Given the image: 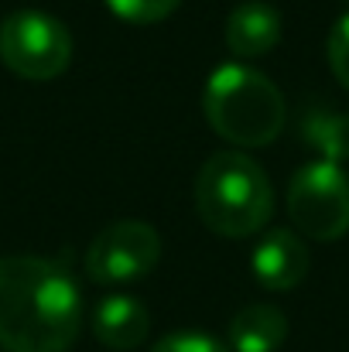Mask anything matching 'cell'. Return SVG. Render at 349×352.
<instances>
[{
    "instance_id": "cell-8",
    "label": "cell",
    "mask_w": 349,
    "mask_h": 352,
    "mask_svg": "<svg viewBox=\"0 0 349 352\" xmlns=\"http://www.w3.org/2000/svg\"><path fill=\"white\" fill-rule=\"evenodd\" d=\"M281 41V14L267 0H243L226 17V48L233 58H260Z\"/></svg>"
},
{
    "instance_id": "cell-14",
    "label": "cell",
    "mask_w": 349,
    "mask_h": 352,
    "mask_svg": "<svg viewBox=\"0 0 349 352\" xmlns=\"http://www.w3.org/2000/svg\"><path fill=\"white\" fill-rule=\"evenodd\" d=\"M326 55H329L332 76L349 89V10L332 24L329 41H326Z\"/></svg>"
},
{
    "instance_id": "cell-3",
    "label": "cell",
    "mask_w": 349,
    "mask_h": 352,
    "mask_svg": "<svg viewBox=\"0 0 349 352\" xmlns=\"http://www.w3.org/2000/svg\"><path fill=\"white\" fill-rule=\"evenodd\" d=\"M195 209L206 230L243 239L260 233L274 212V192L264 168L243 151H216L195 178Z\"/></svg>"
},
{
    "instance_id": "cell-4",
    "label": "cell",
    "mask_w": 349,
    "mask_h": 352,
    "mask_svg": "<svg viewBox=\"0 0 349 352\" xmlns=\"http://www.w3.org/2000/svg\"><path fill=\"white\" fill-rule=\"evenodd\" d=\"M0 62L28 82H48L69 69L72 34L45 10H14L0 21Z\"/></svg>"
},
{
    "instance_id": "cell-1",
    "label": "cell",
    "mask_w": 349,
    "mask_h": 352,
    "mask_svg": "<svg viewBox=\"0 0 349 352\" xmlns=\"http://www.w3.org/2000/svg\"><path fill=\"white\" fill-rule=\"evenodd\" d=\"M83 329V294L45 256H0V349L69 352Z\"/></svg>"
},
{
    "instance_id": "cell-9",
    "label": "cell",
    "mask_w": 349,
    "mask_h": 352,
    "mask_svg": "<svg viewBox=\"0 0 349 352\" xmlns=\"http://www.w3.org/2000/svg\"><path fill=\"white\" fill-rule=\"evenodd\" d=\"M147 332H151V315H147L144 301H137L130 294H110L93 311V336L107 349H137L147 339Z\"/></svg>"
},
{
    "instance_id": "cell-10",
    "label": "cell",
    "mask_w": 349,
    "mask_h": 352,
    "mask_svg": "<svg viewBox=\"0 0 349 352\" xmlns=\"http://www.w3.org/2000/svg\"><path fill=\"white\" fill-rule=\"evenodd\" d=\"M288 339V318L274 305H246L230 318L233 352H277Z\"/></svg>"
},
{
    "instance_id": "cell-6",
    "label": "cell",
    "mask_w": 349,
    "mask_h": 352,
    "mask_svg": "<svg viewBox=\"0 0 349 352\" xmlns=\"http://www.w3.org/2000/svg\"><path fill=\"white\" fill-rule=\"evenodd\" d=\"M161 260V236L144 219H116L86 250V274L96 284L144 280Z\"/></svg>"
},
{
    "instance_id": "cell-13",
    "label": "cell",
    "mask_w": 349,
    "mask_h": 352,
    "mask_svg": "<svg viewBox=\"0 0 349 352\" xmlns=\"http://www.w3.org/2000/svg\"><path fill=\"white\" fill-rule=\"evenodd\" d=\"M151 352H233L226 342H220L216 336L209 332H199V329H178V332H168L161 336Z\"/></svg>"
},
{
    "instance_id": "cell-11",
    "label": "cell",
    "mask_w": 349,
    "mask_h": 352,
    "mask_svg": "<svg viewBox=\"0 0 349 352\" xmlns=\"http://www.w3.org/2000/svg\"><path fill=\"white\" fill-rule=\"evenodd\" d=\"M302 140L322 157L343 164L349 157V113L332 107H315L302 117Z\"/></svg>"
},
{
    "instance_id": "cell-2",
    "label": "cell",
    "mask_w": 349,
    "mask_h": 352,
    "mask_svg": "<svg viewBox=\"0 0 349 352\" xmlns=\"http://www.w3.org/2000/svg\"><path fill=\"white\" fill-rule=\"evenodd\" d=\"M202 113L223 140L243 151L267 147L281 137L288 123V103L274 79L243 62H226L206 79Z\"/></svg>"
},
{
    "instance_id": "cell-12",
    "label": "cell",
    "mask_w": 349,
    "mask_h": 352,
    "mask_svg": "<svg viewBox=\"0 0 349 352\" xmlns=\"http://www.w3.org/2000/svg\"><path fill=\"white\" fill-rule=\"evenodd\" d=\"M178 3L182 0H107V7L127 24H158L175 14Z\"/></svg>"
},
{
    "instance_id": "cell-7",
    "label": "cell",
    "mask_w": 349,
    "mask_h": 352,
    "mask_svg": "<svg viewBox=\"0 0 349 352\" xmlns=\"http://www.w3.org/2000/svg\"><path fill=\"white\" fill-rule=\"evenodd\" d=\"M308 246L295 230H267L250 253V270L267 291H295L308 277Z\"/></svg>"
},
{
    "instance_id": "cell-5",
    "label": "cell",
    "mask_w": 349,
    "mask_h": 352,
    "mask_svg": "<svg viewBox=\"0 0 349 352\" xmlns=\"http://www.w3.org/2000/svg\"><path fill=\"white\" fill-rule=\"evenodd\" d=\"M288 216L308 239H343L349 233V175L336 161H308L288 182Z\"/></svg>"
}]
</instances>
